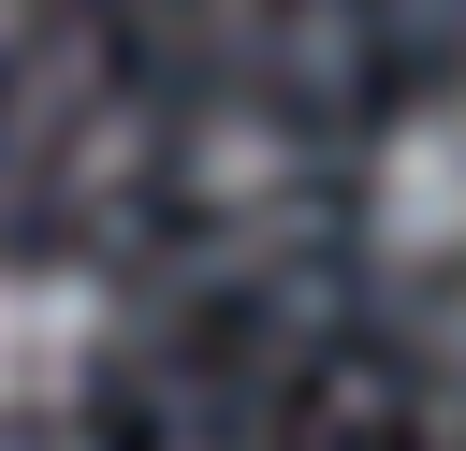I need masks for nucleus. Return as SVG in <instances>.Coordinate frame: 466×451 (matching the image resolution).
I'll return each mask as SVG.
<instances>
[{"instance_id":"obj_1","label":"nucleus","mask_w":466,"mask_h":451,"mask_svg":"<svg viewBox=\"0 0 466 451\" xmlns=\"http://www.w3.org/2000/svg\"><path fill=\"white\" fill-rule=\"evenodd\" d=\"M116 364V291L87 262H44V247H0V436H44L102 393Z\"/></svg>"},{"instance_id":"obj_2","label":"nucleus","mask_w":466,"mask_h":451,"mask_svg":"<svg viewBox=\"0 0 466 451\" xmlns=\"http://www.w3.org/2000/svg\"><path fill=\"white\" fill-rule=\"evenodd\" d=\"M364 247L393 276H466V73L364 145Z\"/></svg>"},{"instance_id":"obj_3","label":"nucleus","mask_w":466,"mask_h":451,"mask_svg":"<svg viewBox=\"0 0 466 451\" xmlns=\"http://www.w3.org/2000/svg\"><path fill=\"white\" fill-rule=\"evenodd\" d=\"M451 364H466V306H451Z\"/></svg>"}]
</instances>
